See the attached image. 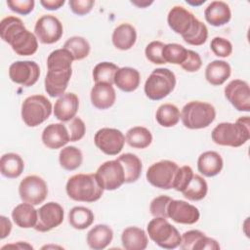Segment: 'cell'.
<instances>
[{"label": "cell", "mask_w": 250, "mask_h": 250, "mask_svg": "<svg viewBox=\"0 0 250 250\" xmlns=\"http://www.w3.org/2000/svg\"><path fill=\"white\" fill-rule=\"evenodd\" d=\"M71 54L65 49H57L47 58V74L44 80L45 91L52 97H61L64 94L72 75Z\"/></svg>", "instance_id": "cell-1"}, {"label": "cell", "mask_w": 250, "mask_h": 250, "mask_svg": "<svg viewBox=\"0 0 250 250\" xmlns=\"http://www.w3.org/2000/svg\"><path fill=\"white\" fill-rule=\"evenodd\" d=\"M0 36L20 56H31L38 49L37 37L17 17L9 16L1 21Z\"/></svg>", "instance_id": "cell-2"}, {"label": "cell", "mask_w": 250, "mask_h": 250, "mask_svg": "<svg viewBox=\"0 0 250 250\" xmlns=\"http://www.w3.org/2000/svg\"><path fill=\"white\" fill-rule=\"evenodd\" d=\"M212 141L224 146L238 147L250 139L249 116L239 117L235 123L222 122L211 133Z\"/></svg>", "instance_id": "cell-3"}, {"label": "cell", "mask_w": 250, "mask_h": 250, "mask_svg": "<svg viewBox=\"0 0 250 250\" xmlns=\"http://www.w3.org/2000/svg\"><path fill=\"white\" fill-rule=\"evenodd\" d=\"M65 190L72 200L90 203L99 200L104 189L100 185L96 174H76L68 179Z\"/></svg>", "instance_id": "cell-4"}, {"label": "cell", "mask_w": 250, "mask_h": 250, "mask_svg": "<svg viewBox=\"0 0 250 250\" xmlns=\"http://www.w3.org/2000/svg\"><path fill=\"white\" fill-rule=\"evenodd\" d=\"M216 118L215 107L205 102L191 101L186 104L181 112V119L188 129L197 130L208 127Z\"/></svg>", "instance_id": "cell-5"}, {"label": "cell", "mask_w": 250, "mask_h": 250, "mask_svg": "<svg viewBox=\"0 0 250 250\" xmlns=\"http://www.w3.org/2000/svg\"><path fill=\"white\" fill-rule=\"evenodd\" d=\"M176 86V76L168 68L159 67L152 70L145 83V94L151 101L166 98Z\"/></svg>", "instance_id": "cell-6"}, {"label": "cell", "mask_w": 250, "mask_h": 250, "mask_svg": "<svg viewBox=\"0 0 250 250\" xmlns=\"http://www.w3.org/2000/svg\"><path fill=\"white\" fill-rule=\"evenodd\" d=\"M149 238L163 249H175L180 246L181 234L167 219L154 217L146 227Z\"/></svg>", "instance_id": "cell-7"}, {"label": "cell", "mask_w": 250, "mask_h": 250, "mask_svg": "<svg viewBox=\"0 0 250 250\" xmlns=\"http://www.w3.org/2000/svg\"><path fill=\"white\" fill-rule=\"evenodd\" d=\"M52 104L43 95L27 97L21 104V118L28 127H36L46 121L52 113Z\"/></svg>", "instance_id": "cell-8"}, {"label": "cell", "mask_w": 250, "mask_h": 250, "mask_svg": "<svg viewBox=\"0 0 250 250\" xmlns=\"http://www.w3.org/2000/svg\"><path fill=\"white\" fill-rule=\"evenodd\" d=\"M178 164L171 160H160L151 164L146 174L147 182L155 188L162 189L173 188Z\"/></svg>", "instance_id": "cell-9"}, {"label": "cell", "mask_w": 250, "mask_h": 250, "mask_svg": "<svg viewBox=\"0 0 250 250\" xmlns=\"http://www.w3.org/2000/svg\"><path fill=\"white\" fill-rule=\"evenodd\" d=\"M19 194L23 202L39 205L48 195L46 182L39 176L29 175L23 178L19 186Z\"/></svg>", "instance_id": "cell-10"}, {"label": "cell", "mask_w": 250, "mask_h": 250, "mask_svg": "<svg viewBox=\"0 0 250 250\" xmlns=\"http://www.w3.org/2000/svg\"><path fill=\"white\" fill-rule=\"evenodd\" d=\"M95 174L100 185L105 190L117 189L125 183L124 168L117 159L104 162Z\"/></svg>", "instance_id": "cell-11"}, {"label": "cell", "mask_w": 250, "mask_h": 250, "mask_svg": "<svg viewBox=\"0 0 250 250\" xmlns=\"http://www.w3.org/2000/svg\"><path fill=\"white\" fill-rule=\"evenodd\" d=\"M96 146L107 155H117L123 149L125 136L115 128H102L94 137Z\"/></svg>", "instance_id": "cell-12"}, {"label": "cell", "mask_w": 250, "mask_h": 250, "mask_svg": "<svg viewBox=\"0 0 250 250\" xmlns=\"http://www.w3.org/2000/svg\"><path fill=\"white\" fill-rule=\"evenodd\" d=\"M34 33L37 39L43 44L58 42L63 33L61 21L53 15H44L39 18L34 26Z\"/></svg>", "instance_id": "cell-13"}, {"label": "cell", "mask_w": 250, "mask_h": 250, "mask_svg": "<svg viewBox=\"0 0 250 250\" xmlns=\"http://www.w3.org/2000/svg\"><path fill=\"white\" fill-rule=\"evenodd\" d=\"M40 76V67L33 61H17L9 67L10 79L24 87L34 85Z\"/></svg>", "instance_id": "cell-14"}, {"label": "cell", "mask_w": 250, "mask_h": 250, "mask_svg": "<svg viewBox=\"0 0 250 250\" xmlns=\"http://www.w3.org/2000/svg\"><path fill=\"white\" fill-rule=\"evenodd\" d=\"M37 223L34 229L40 232L50 231L59 227L63 221V208L57 202L45 203L37 210Z\"/></svg>", "instance_id": "cell-15"}, {"label": "cell", "mask_w": 250, "mask_h": 250, "mask_svg": "<svg viewBox=\"0 0 250 250\" xmlns=\"http://www.w3.org/2000/svg\"><path fill=\"white\" fill-rule=\"evenodd\" d=\"M225 97L238 111L249 112L250 89L246 81L234 79L225 87Z\"/></svg>", "instance_id": "cell-16"}, {"label": "cell", "mask_w": 250, "mask_h": 250, "mask_svg": "<svg viewBox=\"0 0 250 250\" xmlns=\"http://www.w3.org/2000/svg\"><path fill=\"white\" fill-rule=\"evenodd\" d=\"M168 218L178 224L192 225L195 224L200 217L199 210L184 200L172 199L167 208Z\"/></svg>", "instance_id": "cell-17"}, {"label": "cell", "mask_w": 250, "mask_h": 250, "mask_svg": "<svg viewBox=\"0 0 250 250\" xmlns=\"http://www.w3.org/2000/svg\"><path fill=\"white\" fill-rule=\"evenodd\" d=\"M197 18L182 6H174L168 13L167 22L169 27L177 34L184 36L192 27Z\"/></svg>", "instance_id": "cell-18"}, {"label": "cell", "mask_w": 250, "mask_h": 250, "mask_svg": "<svg viewBox=\"0 0 250 250\" xmlns=\"http://www.w3.org/2000/svg\"><path fill=\"white\" fill-rule=\"evenodd\" d=\"M41 139L44 146L51 149L61 148L70 142L66 125L62 123H52L45 127Z\"/></svg>", "instance_id": "cell-19"}, {"label": "cell", "mask_w": 250, "mask_h": 250, "mask_svg": "<svg viewBox=\"0 0 250 250\" xmlns=\"http://www.w3.org/2000/svg\"><path fill=\"white\" fill-rule=\"evenodd\" d=\"M79 107V99L74 93H64L55 103L54 115L62 121L67 122L75 117Z\"/></svg>", "instance_id": "cell-20"}, {"label": "cell", "mask_w": 250, "mask_h": 250, "mask_svg": "<svg viewBox=\"0 0 250 250\" xmlns=\"http://www.w3.org/2000/svg\"><path fill=\"white\" fill-rule=\"evenodd\" d=\"M90 99L92 104L98 109H107L111 107L116 100L115 90L110 84L95 83L91 89Z\"/></svg>", "instance_id": "cell-21"}, {"label": "cell", "mask_w": 250, "mask_h": 250, "mask_svg": "<svg viewBox=\"0 0 250 250\" xmlns=\"http://www.w3.org/2000/svg\"><path fill=\"white\" fill-rule=\"evenodd\" d=\"M204 17L206 21L211 25L222 26L230 21L231 12L226 2L213 1L206 7Z\"/></svg>", "instance_id": "cell-22"}, {"label": "cell", "mask_w": 250, "mask_h": 250, "mask_svg": "<svg viewBox=\"0 0 250 250\" xmlns=\"http://www.w3.org/2000/svg\"><path fill=\"white\" fill-rule=\"evenodd\" d=\"M224 161L222 156L213 150L201 153L197 159V169L205 177L217 176L223 169Z\"/></svg>", "instance_id": "cell-23"}, {"label": "cell", "mask_w": 250, "mask_h": 250, "mask_svg": "<svg viewBox=\"0 0 250 250\" xmlns=\"http://www.w3.org/2000/svg\"><path fill=\"white\" fill-rule=\"evenodd\" d=\"M113 238V231L107 225L100 224L93 227L87 233L86 241L90 248L102 250L106 248Z\"/></svg>", "instance_id": "cell-24"}, {"label": "cell", "mask_w": 250, "mask_h": 250, "mask_svg": "<svg viewBox=\"0 0 250 250\" xmlns=\"http://www.w3.org/2000/svg\"><path fill=\"white\" fill-rule=\"evenodd\" d=\"M112 44L116 49L126 51L131 49L137 40V32L130 23H121L116 26L112 32Z\"/></svg>", "instance_id": "cell-25"}, {"label": "cell", "mask_w": 250, "mask_h": 250, "mask_svg": "<svg viewBox=\"0 0 250 250\" xmlns=\"http://www.w3.org/2000/svg\"><path fill=\"white\" fill-rule=\"evenodd\" d=\"M121 242L126 250H144L147 247V234L138 227H128L121 234Z\"/></svg>", "instance_id": "cell-26"}, {"label": "cell", "mask_w": 250, "mask_h": 250, "mask_svg": "<svg viewBox=\"0 0 250 250\" xmlns=\"http://www.w3.org/2000/svg\"><path fill=\"white\" fill-rule=\"evenodd\" d=\"M37 217L38 213L34 205L26 202L17 205L12 211L14 223L21 229L34 228L37 223Z\"/></svg>", "instance_id": "cell-27"}, {"label": "cell", "mask_w": 250, "mask_h": 250, "mask_svg": "<svg viewBox=\"0 0 250 250\" xmlns=\"http://www.w3.org/2000/svg\"><path fill=\"white\" fill-rule=\"evenodd\" d=\"M140 72L137 69L129 66L119 68L114 76V84L118 89L126 93L137 90L140 85Z\"/></svg>", "instance_id": "cell-28"}, {"label": "cell", "mask_w": 250, "mask_h": 250, "mask_svg": "<svg viewBox=\"0 0 250 250\" xmlns=\"http://www.w3.org/2000/svg\"><path fill=\"white\" fill-rule=\"evenodd\" d=\"M230 65L227 62L220 60L211 62L205 68V78L213 86L224 84L230 76Z\"/></svg>", "instance_id": "cell-29"}, {"label": "cell", "mask_w": 250, "mask_h": 250, "mask_svg": "<svg viewBox=\"0 0 250 250\" xmlns=\"http://www.w3.org/2000/svg\"><path fill=\"white\" fill-rule=\"evenodd\" d=\"M24 169L22 158L14 152L5 153L0 159L1 174L8 179H16L20 177Z\"/></svg>", "instance_id": "cell-30"}, {"label": "cell", "mask_w": 250, "mask_h": 250, "mask_svg": "<svg viewBox=\"0 0 250 250\" xmlns=\"http://www.w3.org/2000/svg\"><path fill=\"white\" fill-rule=\"evenodd\" d=\"M123 166L125 173V183L131 184L135 183L139 180L142 170L143 164L141 159L133 153H123L116 158Z\"/></svg>", "instance_id": "cell-31"}, {"label": "cell", "mask_w": 250, "mask_h": 250, "mask_svg": "<svg viewBox=\"0 0 250 250\" xmlns=\"http://www.w3.org/2000/svg\"><path fill=\"white\" fill-rule=\"evenodd\" d=\"M125 141L134 148H146L151 144L152 135L147 128L135 126L127 131Z\"/></svg>", "instance_id": "cell-32"}, {"label": "cell", "mask_w": 250, "mask_h": 250, "mask_svg": "<svg viewBox=\"0 0 250 250\" xmlns=\"http://www.w3.org/2000/svg\"><path fill=\"white\" fill-rule=\"evenodd\" d=\"M83 161V155L79 148L73 146H68L60 151L59 154V162L60 165L67 170L73 171L79 168Z\"/></svg>", "instance_id": "cell-33"}, {"label": "cell", "mask_w": 250, "mask_h": 250, "mask_svg": "<svg viewBox=\"0 0 250 250\" xmlns=\"http://www.w3.org/2000/svg\"><path fill=\"white\" fill-rule=\"evenodd\" d=\"M93 212L83 206H75L68 213V222L75 229H85L94 222Z\"/></svg>", "instance_id": "cell-34"}, {"label": "cell", "mask_w": 250, "mask_h": 250, "mask_svg": "<svg viewBox=\"0 0 250 250\" xmlns=\"http://www.w3.org/2000/svg\"><path fill=\"white\" fill-rule=\"evenodd\" d=\"M208 191L206 181L197 174H193L187 188L182 191L183 195L190 201H199L203 199Z\"/></svg>", "instance_id": "cell-35"}, {"label": "cell", "mask_w": 250, "mask_h": 250, "mask_svg": "<svg viewBox=\"0 0 250 250\" xmlns=\"http://www.w3.org/2000/svg\"><path fill=\"white\" fill-rule=\"evenodd\" d=\"M155 118L159 125L169 128L178 124L181 118V112L175 104H163L157 108Z\"/></svg>", "instance_id": "cell-36"}, {"label": "cell", "mask_w": 250, "mask_h": 250, "mask_svg": "<svg viewBox=\"0 0 250 250\" xmlns=\"http://www.w3.org/2000/svg\"><path fill=\"white\" fill-rule=\"evenodd\" d=\"M63 49L71 54L74 61H80L88 57L90 53V44L81 36H73L65 41Z\"/></svg>", "instance_id": "cell-37"}, {"label": "cell", "mask_w": 250, "mask_h": 250, "mask_svg": "<svg viewBox=\"0 0 250 250\" xmlns=\"http://www.w3.org/2000/svg\"><path fill=\"white\" fill-rule=\"evenodd\" d=\"M119 67L109 62H102L96 64L93 69V79L95 83L114 84V76Z\"/></svg>", "instance_id": "cell-38"}, {"label": "cell", "mask_w": 250, "mask_h": 250, "mask_svg": "<svg viewBox=\"0 0 250 250\" xmlns=\"http://www.w3.org/2000/svg\"><path fill=\"white\" fill-rule=\"evenodd\" d=\"M184 41L192 46L203 45L208 38V29L207 26L200 21L198 19L193 23L189 31L182 36Z\"/></svg>", "instance_id": "cell-39"}, {"label": "cell", "mask_w": 250, "mask_h": 250, "mask_svg": "<svg viewBox=\"0 0 250 250\" xmlns=\"http://www.w3.org/2000/svg\"><path fill=\"white\" fill-rule=\"evenodd\" d=\"M188 50L177 43L165 44L162 50V56L165 62H170L173 64H182L187 58Z\"/></svg>", "instance_id": "cell-40"}, {"label": "cell", "mask_w": 250, "mask_h": 250, "mask_svg": "<svg viewBox=\"0 0 250 250\" xmlns=\"http://www.w3.org/2000/svg\"><path fill=\"white\" fill-rule=\"evenodd\" d=\"M165 44L161 41H151L146 47V50H145L146 58L154 64L166 63L162 56V50Z\"/></svg>", "instance_id": "cell-41"}, {"label": "cell", "mask_w": 250, "mask_h": 250, "mask_svg": "<svg viewBox=\"0 0 250 250\" xmlns=\"http://www.w3.org/2000/svg\"><path fill=\"white\" fill-rule=\"evenodd\" d=\"M193 171L190 166L184 165L182 167L178 168V171L175 176L174 184H173V188L176 189L177 191H183L188 183L190 182L192 176H193Z\"/></svg>", "instance_id": "cell-42"}, {"label": "cell", "mask_w": 250, "mask_h": 250, "mask_svg": "<svg viewBox=\"0 0 250 250\" xmlns=\"http://www.w3.org/2000/svg\"><path fill=\"white\" fill-rule=\"evenodd\" d=\"M172 198L167 195H160L152 199L149 205L150 214L153 217H162L168 219L167 208Z\"/></svg>", "instance_id": "cell-43"}, {"label": "cell", "mask_w": 250, "mask_h": 250, "mask_svg": "<svg viewBox=\"0 0 250 250\" xmlns=\"http://www.w3.org/2000/svg\"><path fill=\"white\" fill-rule=\"evenodd\" d=\"M210 48L212 52L220 58H228L232 53V45L231 43L224 38V37H214L211 40Z\"/></svg>", "instance_id": "cell-44"}, {"label": "cell", "mask_w": 250, "mask_h": 250, "mask_svg": "<svg viewBox=\"0 0 250 250\" xmlns=\"http://www.w3.org/2000/svg\"><path fill=\"white\" fill-rule=\"evenodd\" d=\"M204 235L205 233L198 229H191L184 232L181 235L180 248L183 250H194L195 245Z\"/></svg>", "instance_id": "cell-45"}, {"label": "cell", "mask_w": 250, "mask_h": 250, "mask_svg": "<svg viewBox=\"0 0 250 250\" xmlns=\"http://www.w3.org/2000/svg\"><path fill=\"white\" fill-rule=\"evenodd\" d=\"M69 133L70 142H77L81 140L86 132L84 121L79 117H74L68 124H65Z\"/></svg>", "instance_id": "cell-46"}, {"label": "cell", "mask_w": 250, "mask_h": 250, "mask_svg": "<svg viewBox=\"0 0 250 250\" xmlns=\"http://www.w3.org/2000/svg\"><path fill=\"white\" fill-rule=\"evenodd\" d=\"M35 2L33 0H9L7 1V6L13 12L26 16L31 13L34 9Z\"/></svg>", "instance_id": "cell-47"}, {"label": "cell", "mask_w": 250, "mask_h": 250, "mask_svg": "<svg viewBox=\"0 0 250 250\" xmlns=\"http://www.w3.org/2000/svg\"><path fill=\"white\" fill-rule=\"evenodd\" d=\"M201 65H202V61L199 54L192 50H188L187 58L185 62L181 64L182 68L188 72H195L200 69Z\"/></svg>", "instance_id": "cell-48"}, {"label": "cell", "mask_w": 250, "mask_h": 250, "mask_svg": "<svg viewBox=\"0 0 250 250\" xmlns=\"http://www.w3.org/2000/svg\"><path fill=\"white\" fill-rule=\"evenodd\" d=\"M95 1L93 0H69L68 2L70 10L78 16L88 14L92 10Z\"/></svg>", "instance_id": "cell-49"}, {"label": "cell", "mask_w": 250, "mask_h": 250, "mask_svg": "<svg viewBox=\"0 0 250 250\" xmlns=\"http://www.w3.org/2000/svg\"><path fill=\"white\" fill-rule=\"evenodd\" d=\"M220 245L214 238L204 235L194 247V250H219Z\"/></svg>", "instance_id": "cell-50"}, {"label": "cell", "mask_w": 250, "mask_h": 250, "mask_svg": "<svg viewBox=\"0 0 250 250\" xmlns=\"http://www.w3.org/2000/svg\"><path fill=\"white\" fill-rule=\"evenodd\" d=\"M0 223H1V233H0V238L4 239L5 237H7L11 230H12V223L11 221L5 217V216H1L0 217Z\"/></svg>", "instance_id": "cell-51"}, {"label": "cell", "mask_w": 250, "mask_h": 250, "mask_svg": "<svg viewBox=\"0 0 250 250\" xmlns=\"http://www.w3.org/2000/svg\"><path fill=\"white\" fill-rule=\"evenodd\" d=\"M40 4L46 9L50 11L59 10L64 4V0H41Z\"/></svg>", "instance_id": "cell-52"}, {"label": "cell", "mask_w": 250, "mask_h": 250, "mask_svg": "<svg viewBox=\"0 0 250 250\" xmlns=\"http://www.w3.org/2000/svg\"><path fill=\"white\" fill-rule=\"evenodd\" d=\"M6 248H16V249H33V247L31 245H29L26 242H22V241H19L18 243L15 244H7L4 245L1 249H6Z\"/></svg>", "instance_id": "cell-53"}, {"label": "cell", "mask_w": 250, "mask_h": 250, "mask_svg": "<svg viewBox=\"0 0 250 250\" xmlns=\"http://www.w3.org/2000/svg\"><path fill=\"white\" fill-rule=\"evenodd\" d=\"M131 3L133 5H136L137 7L139 8H145L146 6H149L150 4L153 3V1H140V0H134V1H131Z\"/></svg>", "instance_id": "cell-54"}, {"label": "cell", "mask_w": 250, "mask_h": 250, "mask_svg": "<svg viewBox=\"0 0 250 250\" xmlns=\"http://www.w3.org/2000/svg\"><path fill=\"white\" fill-rule=\"evenodd\" d=\"M187 3L189 4V5H192V6H199V5H201V4H204V3H205V0H200L199 2L191 1V0H187Z\"/></svg>", "instance_id": "cell-55"}]
</instances>
